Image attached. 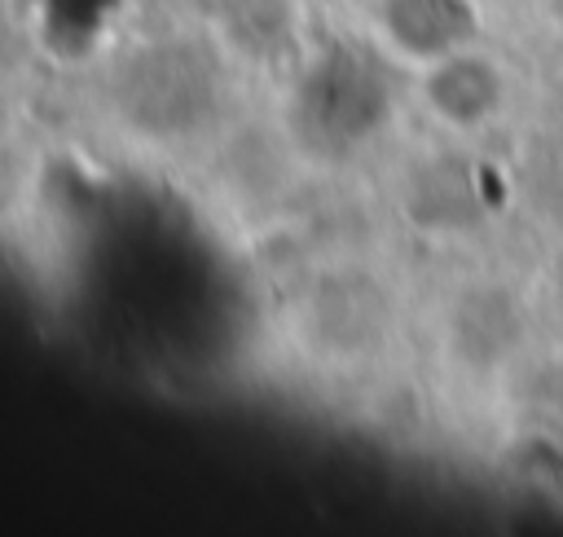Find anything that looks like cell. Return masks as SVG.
I'll use <instances>...</instances> for the list:
<instances>
[{
	"mask_svg": "<svg viewBox=\"0 0 563 537\" xmlns=\"http://www.w3.org/2000/svg\"><path fill=\"white\" fill-rule=\"evenodd\" d=\"M383 31L400 53L440 62L475 35V9L466 0H383Z\"/></svg>",
	"mask_w": 563,
	"mask_h": 537,
	"instance_id": "cell-2",
	"label": "cell"
},
{
	"mask_svg": "<svg viewBox=\"0 0 563 537\" xmlns=\"http://www.w3.org/2000/svg\"><path fill=\"white\" fill-rule=\"evenodd\" d=\"M497 92H501V79L497 70L484 62V57H462V53H449L435 62L431 79H427V97L431 106L453 119V123H475L484 119L493 106H497Z\"/></svg>",
	"mask_w": 563,
	"mask_h": 537,
	"instance_id": "cell-3",
	"label": "cell"
},
{
	"mask_svg": "<svg viewBox=\"0 0 563 537\" xmlns=\"http://www.w3.org/2000/svg\"><path fill=\"white\" fill-rule=\"evenodd\" d=\"M391 110L383 70L361 48H330L295 88V128L317 150H347L365 141Z\"/></svg>",
	"mask_w": 563,
	"mask_h": 537,
	"instance_id": "cell-1",
	"label": "cell"
}]
</instances>
